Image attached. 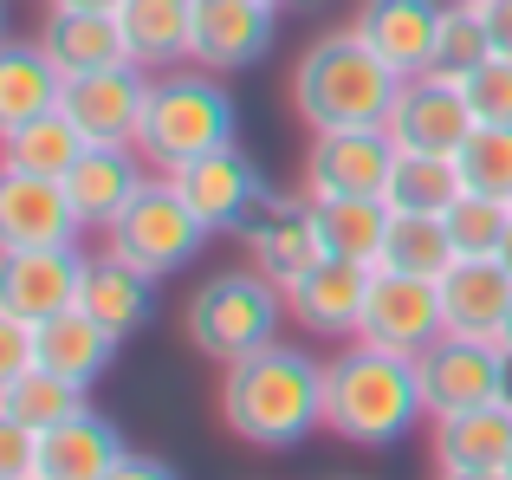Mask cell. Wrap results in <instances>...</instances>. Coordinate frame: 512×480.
Returning <instances> with one entry per match:
<instances>
[{
	"label": "cell",
	"instance_id": "6da1fadb",
	"mask_svg": "<svg viewBox=\"0 0 512 480\" xmlns=\"http://www.w3.org/2000/svg\"><path fill=\"white\" fill-rule=\"evenodd\" d=\"M221 422L260 455H292L325 429V364L279 338L221 364Z\"/></svg>",
	"mask_w": 512,
	"mask_h": 480
},
{
	"label": "cell",
	"instance_id": "7a4b0ae2",
	"mask_svg": "<svg viewBox=\"0 0 512 480\" xmlns=\"http://www.w3.org/2000/svg\"><path fill=\"white\" fill-rule=\"evenodd\" d=\"M422 416H428V403H422L415 357L363 344V338H350V351L325 357V429L344 448L383 455V448L409 442Z\"/></svg>",
	"mask_w": 512,
	"mask_h": 480
},
{
	"label": "cell",
	"instance_id": "3957f363",
	"mask_svg": "<svg viewBox=\"0 0 512 480\" xmlns=\"http://www.w3.org/2000/svg\"><path fill=\"white\" fill-rule=\"evenodd\" d=\"M402 72L357 33H318L292 65V111L305 130H383L396 111Z\"/></svg>",
	"mask_w": 512,
	"mask_h": 480
},
{
	"label": "cell",
	"instance_id": "277c9868",
	"mask_svg": "<svg viewBox=\"0 0 512 480\" xmlns=\"http://www.w3.org/2000/svg\"><path fill=\"white\" fill-rule=\"evenodd\" d=\"M221 143H240V104L221 85V72H201V65L150 72V104L137 124V150L150 156V169L169 176Z\"/></svg>",
	"mask_w": 512,
	"mask_h": 480
},
{
	"label": "cell",
	"instance_id": "5b68a950",
	"mask_svg": "<svg viewBox=\"0 0 512 480\" xmlns=\"http://www.w3.org/2000/svg\"><path fill=\"white\" fill-rule=\"evenodd\" d=\"M279 318H286V286H273L260 266H227V273H208L188 292L182 338L208 364H234V357L279 338Z\"/></svg>",
	"mask_w": 512,
	"mask_h": 480
},
{
	"label": "cell",
	"instance_id": "8992f818",
	"mask_svg": "<svg viewBox=\"0 0 512 480\" xmlns=\"http://www.w3.org/2000/svg\"><path fill=\"white\" fill-rule=\"evenodd\" d=\"M104 247H117L130 266H143V273L169 279V273H182V266L201 260V247H208V221H201L195 208L182 202L175 176H163V169H156V176L143 182L137 202H130L124 215L111 221Z\"/></svg>",
	"mask_w": 512,
	"mask_h": 480
},
{
	"label": "cell",
	"instance_id": "52a82bcc",
	"mask_svg": "<svg viewBox=\"0 0 512 480\" xmlns=\"http://www.w3.org/2000/svg\"><path fill=\"white\" fill-rule=\"evenodd\" d=\"M415 377H422V403H428V422H435V416H454V409H474V403H500L512 390V357L500 338L441 331L428 351H415Z\"/></svg>",
	"mask_w": 512,
	"mask_h": 480
},
{
	"label": "cell",
	"instance_id": "ba28073f",
	"mask_svg": "<svg viewBox=\"0 0 512 480\" xmlns=\"http://www.w3.org/2000/svg\"><path fill=\"white\" fill-rule=\"evenodd\" d=\"M240 253L247 266H260L273 286H292L312 260H325V228H318L312 195H266L247 221H240Z\"/></svg>",
	"mask_w": 512,
	"mask_h": 480
},
{
	"label": "cell",
	"instance_id": "9c48e42d",
	"mask_svg": "<svg viewBox=\"0 0 512 480\" xmlns=\"http://www.w3.org/2000/svg\"><path fill=\"white\" fill-rule=\"evenodd\" d=\"M441 331H448V318H441V286H435V279H415V273H389V266H376L357 338L363 344H383V351L415 357V351H428Z\"/></svg>",
	"mask_w": 512,
	"mask_h": 480
},
{
	"label": "cell",
	"instance_id": "30bf717a",
	"mask_svg": "<svg viewBox=\"0 0 512 480\" xmlns=\"http://www.w3.org/2000/svg\"><path fill=\"white\" fill-rule=\"evenodd\" d=\"M389 137L396 150H428V156H454L467 137H474V104H467L461 78H441V72H415L402 78L396 91V111H389Z\"/></svg>",
	"mask_w": 512,
	"mask_h": 480
},
{
	"label": "cell",
	"instance_id": "8fae6325",
	"mask_svg": "<svg viewBox=\"0 0 512 480\" xmlns=\"http://www.w3.org/2000/svg\"><path fill=\"white\" fill-rule=\"evenodd\" d=\"M85 292V253L78 247H13L0 253V312L46 325V318L72 312Z\"/></svg>",
	"mask_w": 512,
	"mask_h": 480
},
{
	"label": "cell",
	"instance_id": "7c38bea8",
	"mask_svg": "<svg viewBox=\"0 0 512 480\" xmlns=\"http://www.w3.org/2000/svg\"><path fill=\"white\" fill-rule=\"evenodd\" d=\"M169 176H175V189H182V202L208 221V234H240V221H247L253 208L273 195L240 143H221V150L195 156V163L169 169Z\"/></svg>",
	"mask_w": 512,
	"mask_h": 480
},
{
	"label": "cell",
	"instance_id": "4fadbf2b",
	"mask_svg": "<svg viewBox=\"0 0 512 480\" xmlns=\"http://www.w3.org/2000/svg\"><path fill=\"white\" fill-rule=\"evenodd\" d=\"M279 33V7L273 0H195V46H188V65L201 72H247L273 52Z\"/></svg>",
	"mask_w": 512,
	"mask_h": 480
},
{
	"label": "cell",
	"instance_id": "5bb4252c",
	"mask_svg": "<svg viewBox=\"0 0 512 480\" xmlns=\"http://www.w3.org/2000/svg\"><path fill=\"white\" fill-rule=\"evenodd\" d=\"M370 279H376V266L344 260V253H325V260H312L286 286V318H292V325H305L312 338H357Z\"/></svg>",
	"mask_w": 512,
	"mask_h": 480
},
{
	"label": "cell",
	"instance_id": "9a60e30c",
	"mask_svg": "<svg viewBox=\"0 0 512 480\" xmlns=\"http://www.w3.org/2000/svg\"><path fill=\"white\" fill-rule=\"evenodd\" d=\"M143 104H150V72L137 59H124V65H104V72L65 78L59 111L85 130V143H137Z\"/></svg>",
	"mask_w": 512,
	"mask_h": 480
},
{
	"label": "cell",
	"instance_id": "2e32d148",
	"mask_svg": "<svg viewBox=\"0 0 512 480\" xmlns=\"http://www.w3.org/2000/svg\"><path fill=\"white\" fill-rule=\"evenodd\" d=\"M85 221H78L72 195L59 176H26V169H0V253L13 247H78Z\"/></svg>",
	"mask_w": 512,
	"mask_h": 480
},
{
	"label": "cell",
	"instance_id": "e0dca14e",
	"mask_svg": "<svg viewBox=\"0 0 512 480\" xmlns=\"http://www.w3.org/2000/svg\"><path fill=\"white\" fill-rule=\"evenodd\" d=\"M389 169H396L389 130H312L305 195H383Z\"/></svg>",
	"mask_w": 512,
	"mask_h": 480
},
{
	"label": "cell",
	"instance_id": "ac0fdd59",
	"mask_svg": "<svg viewBox=\"0 0 512 480\" xmlns=\"http://www.w3.org/2000/svg\"><path fill=\"white\" fill-rule=\"evenodd\" d=\"M150 176L156 169H150V156H143L137 143H85V156L65 169V195H72V208H78L85 228L111 234V221L137 202Z\"/></svg>",
	"mask_w": 512,
	"mask_h": 480
},
{
	"label": "cell",
	"instance_id": "d6986e66",
	"mask_svg": "<svg viewBox=\"0 0 512 480\" xmlns=\"http://www.w3.org/2000/svg\"><path fill=\"white\" fill-rule=\"evenodd\" d=\"M130 455L124 429H117L104 409H72L65 422H52L46 435H39V468L33 480H111L117 461Z\"/></svg>",
	"mask_w": 512,
	"mask_h": 480
},
{
	"label": "cell",
	"instance_id": "ffe728a7",
	"mask_svg": "<svg viewBox=\"0 0 512 480\" xmlns=\"http://www.w3.org/2000/svg\"><path fill=\"white\" fill-rule=\"evenodd\" d=\"M435 286H441V318H448V331H461V338H500L506 331L512 273L500 266V253H461Z\"/></svg>",
	"mask_w": 512,
	"mask_h": 480
},
{
	"label": "cell",
	"instance_id": "44dd1931",
	"mask_svg": "<svg viewBox=\"0 0 512 480\" xmlns=\"http://www.w3.org/2000/svg\"><path fill=\"white\" fill-rule=\"evenodd\" d=\"M441 13H448V0H363L350 26H357L402 78H415V72L435 65Z\"/></svg>",
	"mask_w": 512,
	"mask_h": 480
},
{
	"label": "cell",
	"instance_id": "7402d4cb",
	"mask_svg": "<svg viewBox=\"0 0 512 480\" xmlns=\"http://www.w3.org/2000/svg\"><path fill=\"white\" fill-rule=\"evenodd\" d=\"M78 305H85L104 331L130 338V331H143V325H150V312H156V273L130 266L117 247L85 253V292H78Z\"/></svg>",
	"mask_w": 512,
	"mask_h": 480
},
{
	"label": "cell",
	"instance_id": "603a6c76",
	"mask_svg": "<svg viewBox=\"0 0 512 480\" xmlns=\"http://www.w3.org/2000/svg\"><path fill=\"white\" fill-rule=\"evenodd\" d=\"M117 331H104L98 318L85 312V305H72V312H59V318H46V325H33V364L39 370H52V377H65V383H98L104 370L117 364Z\"/></svg>",
	"mask_w": 512,
	"mask_h": 480
},
{
	"label": "cell",
	"instance_id": "cb8c5ba5",
	"mask_svg": "<svg viewBox=\"0 0 512 480\" xmlns=\"http://www.w3.org/2000/svg\"><path fill=\"white\" fill-rule=\"evenodd\" d=\"M39 46H46V59L59 65L65 78L104 72V65L130 59L117 13H91V7H46V20H39Z\"/></svg>",
	"mask_w": 512,
	"mask_h": 480
},
{
	"label": "cell",
	"instance_id": "d4e9b609",
	"mask_svg": "<svg viewBox=\"0 0 512 480\" xmlns=\"http://www.w3.org/2000/svg\"><path fill=\"white\" fill-rule=\"evenodd\" d=\"M435 468H506L512 455V403H474L454 409V416H435Z\"/></svg>",
	"mask_w": 512,
	"mask_h": 480
},
{
	"label": "cell",
	"instance_id": "484cf974",
	"mask_svg": "<svg viewBox=\"0 0 512 480\" xmlns=\"http://www.w3.org/2000/svg\"><path fill=\"white\" fill-rule=\"evenodd\" d=\"M117 26H124V46L143 72H175V65H188V46H195V0H124Z\"/></svg>",
	"mask_w": 512,
	"mask_h": 480
},
{
	"label": "cell",
	"instance_id": "4316f807",
	"mask_svg": "<svg viewBox=\"0 0 512 480\" xmlns=\"http://www.w3.org/2000/svg\"><path fill=\"white\" fill-rule=\"evenodd\" d=\"M65 98V72L46 59L39 39H20V46L0 52V130H20L33 117L59 111Z\"/></svg>",
	"mask_w": 512,
	"mask_h": 480
},
{
	"label": "cell",
	"instance_id": "83f0119b",
	"mask_svg": "<svg viewBox=\"0 0 512 480\" xmlns=\"http://www.w3.org/2000/svg\"><path fill=\"white\" fill-rule=\"evenodd\" d=\"M85 156V130L65 111H46L20 130H0V169H26V176H59Z\"/></svg>",
	"mask_w": 512,
	"mask_h": 480
},
{
	"label": "cell",
	"instance_id": "f1b7e54d",
	"mask_svg": "<svg viewBox=\"0 0 512 480\" xmlns=\"http://www.w3.org/2000/svg\"><path fill=\"white\" fill-rule=\"evenodd\" d=\"M461 163L454 156H428V150H396V169L383 182V202L402 215H448L461 195Z\"/></svg>",
	"mask_w": 512,
	"mask_h": 480
},
{
	"label": "cell",
	"instance_id": "f546056e",
	"mask_svg": "<svg viewBox=\"0 0 512 480\" xmlns=\"http://www.w3.org/2000/svg\"><path fill=\"white\" fill-rule=\"evenodd\" d=\"M312 202H318V228H325V253H344V260L376 266L396 208H389L383 195H312Z\"/></svg>",
	"mask_w": 512,
	"mask_h": 480
},
{
	"label": "cell",
	"instance_id": "4dcf8cb0",
	"mask_svg": "<svg viewBox=\"0 0 512 480\" xmlns=\"http://www.w3.org/2000/svg\"><path fill=\"white\" fill-rule=\"evenodd\" d=\"M85 403H91L85 383H65L39 364L0 377V422H26V429H39V435H46L52 422H65L72 409H85Z\"/></svg>",
	"mask_w": 512,
	"mask_h": 480
},
{
	"label": "cell",
	"instance_id": "1f68e13d",
	"mask_svg": "<svg viewBox=\"0 0 512 480\" xmlns=\"http://www.w3.org/2000/svg\"><path fill=\"white\" fill-rule=\"evenodd\" d=\"M461 260L448 240V221L441 215H389V234H383V253H376V266H389V273H415V279H441L448 266Z\"/></svg>",
	"mask_w": 512,
	"mask_h": 480
},
{
	"label": "cell",
	"instance_id": "d6a6232c",
	"mask_svg": "<svg viewBox=\"0 0 512 480\" xmlns=\"http://www.w3.org/2000/svg\"><path fill=\"white\" fill-rule=\"evenodd\" d=\"M441 221H448L454 253H500L506 234H512V202H506V195L461 189V195H454V208H448Z\"/></svg>",
	"mask_w": 512,
	"mask_h": 480
},
{
	"label": "cell",
	"instance_id": "836d02e7",
	"mask_svg": "<svg viewBox=\"0 0 512 480\" xmlns=\"http://www.w3.org/2000/svg\"><path fill=\"white\" fill-rule=\"evenodd\" d=\"M454 163H461L467 189L512 202V124H474V137L454 150Z\"/></svg>",
	"mask_w": 512,
	"mask_h": 480
},
{
	"label": "cell",
	"instance_id": "e575fe53",
	"mask_svg": "<svg viewBox=\"0 0 512 480\" xmlns=\"http://www.w3.org/2000/svg\"><path fill=\"white\" fill-rule=\"evenodd\" d=\"M480 59H493V46H487V26H480L474 0H448V13H441V39H435V65H428V72L467 78Z\"/></svg>",
	"mask_w": 512,
	"mask_h": 480
},
{
	"label": "cell",
	"instance_id": "d590c367",
	"mask_svg": "<svg viewBox=\"0 0 512 480\" xmlns=\"http://www.w3.org/2000/svg\"><path fill=\"white\" fill-rule=\"evenodd\" d=\"M467 104H474V124H512V59H480L474 72L461 78Z\"/></svg>",
	"mask_w": 512,
	"mask_h": 480
},
{
	"label": "cell",
	"instance_id": "8d00e7d4",
	"mask_svg": "<svg viewBox=\"0 0 512 480\" xmlns=\"http://www.w3.org/2000/svg\"><path fill=\"white\" fill-rule=\"evenodd\" d=\"M33 468H39V429L0 422V480H33Z\"/></svg>",
	"mask_w": 512,
	"mask_h": 480
},
{
	"label": "cell",
	"instance_id": "74e56055",
	"mask_svg": "<svg viewBox=\"0 0 512 480\" xmlns=\"http://www.w3.org/2000/svg\"><path fill=\"white\" fill-rule=\"evenodd\" d=\"M7 370H33V325L0 312V377Z\"/></svg>",
	"mask_w": 512,
	"mask_h": 480
},
{
	"label": "cell",
	"instance_id": "f35d334b",
	"mask_svg": "<svg viewBox=\"0 0 512 480\" xmlns=\"http://www.w3.org/2000/svg\"><path fill=\"white\" fill-rule=\"evenodd\" d=\"M480 26H487V46L500 52V59H512V0H474Z\"/></svg>",
	"mask_w": 512,
	"mask_h": 480
},
{
	"label": "cell",
	"instance_id": "ab89813d",
	"mask_svg": "<svg viewBox=\"0 0 512 480\" xmlns=\"http://www.w3.org/2000/svg\"><path fill=\"white\" fill-rule=\"evenodd\" d=\"M111 480H182V474H175L163 455H124V461H117V474H111Z\"/></svg>",
	"mask_w": 512,
	"mask_h": 480
},
{
	"label": "cell",
	"instance_id": "60d3db41",
	"mask_svg": "<svg viewBox=\"0 0 512 480\" xmlns=\"http://www.w3.org/2000/svg\"><path fill=\"white\" fill-rule=\"evenodd\" d=\"M441 480H512L506 468H441Z\"/></svg>",
	"mask_w": 512,
	"mask_h": 480
},
{
	"label": "cell",
	"instance_id": "b9f144b4",
	"mask_svg": "<svg viewBox=\"0 0 512 480\" xmlns=\"http://www.w3.org/2000/svg\"><path fill=\"white\" fill-rule=\"evenodd\" d=\"M46 7H91V13H117L124 0H46Z\"/></svg>",
	"mask_w": 512,
	"mask_h": 480
},
{
	"label": "cell",
	"instance_id": "7bdbcfd3",
	"mask_svg": "<svg viewBox=\"0 0 512 480\" xmlns=\"http://www.w3.org/2000/svg\"><path fill=\"white\" fill-rule=\"evenodd\" d=\"M500 266H506V273H512V234H506V247H500Z\"/></svg>",
	"mask_w": 512,
	"mask_h": 480
},
{
	"label": "cell",
	"instance_id": "ee69618b",
	"mask_svg": "<svg viewBox=\"0 0 512 480\" xmlns=\"http://www.w3.org/2000/svg\"><path fill=\"white\" fill-rule=\"evenodd\" d=\"M500 344H506V357H512V318H506V331H500Z\"/></svg>",
	"mask_w": 512,
	"mask_h": 480
},
{
	"label": "cell",
	"instance_id": "f6af8a7d",
	"mask_svg": "<svg viewBox=\"0 0 512 480\" xmlns=\"http://www.w3.org/2000/svg\"><path fill=\"white\" fill-rule=\"evenodd\" d=\"M506 474H512V455H506Z\"/></svg>",
	"mask_w": 512,
	"mask_h": 480
},
{
	"label": "cell",
	"instance_id": "bcb514c9",
	"mask_svg": "<svg viewBox=\"0 0 512 480\" xmlns=\"http://www.w3.org/2000/svg\"><path fill=\"white\" fill-rule=\"evenodd\" d=\"M273 7H286V0H273Z\"/></svg>",
	"mask_w": 512,
	"mask_h": 480
}]
</instances>
